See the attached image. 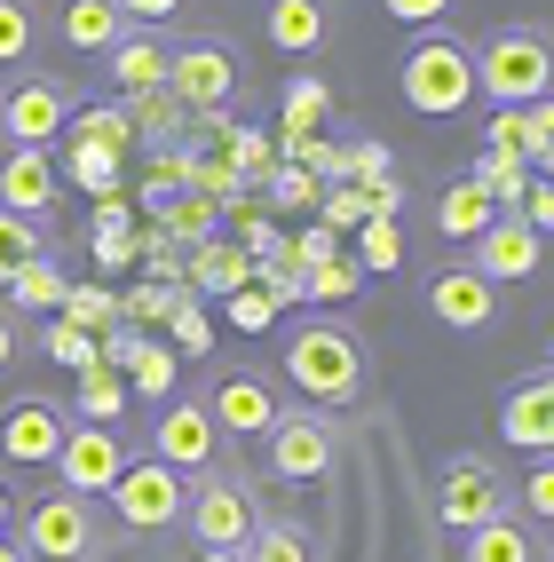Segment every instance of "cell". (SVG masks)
I'll use <instances>...</instances> for the list:
<instances>
[{
	"label": "cell",
	"instance_id": "obj_23",
	"mask_svg": "<svg viewBox=\"0 0 554 562\" xmlns=\"http://www.w3.org/2000/svg\"><path fill=\"white\" fill-rule=\"evenodd\" d=\"M491 214H499L491 191H484L475 175H460V182H443V199H436V231L467 246V238H484V231H491Z\"/></svg>",
	"mask_w": 554,
	"mask_h": 562
},
{
	"label": "cell",
	"instance_id": "obj_5",
	"mask_svg": "<svg viewBox=\"0 0 554 562\" xmlns=\"http://www.w3.org/2000/svg\"><path fill=\"white\" fill-rule=\"evenodd\" d=\"M95 539H103V522H95V499H80V492H41L16 522V547L32 562H88Z\"/></svg>",
	"mask_w": 554,
	"mask_h": 562
},
{
	"label": "cell",
	"instance_id": "obj_33",
	"mask_svg": "<svg viewBox=\"0 0 554 562\" xmlns=\"http://www.w3.org/2000/svg\"><path fill=\"white\" fill-rule=\"evenodd\" d=\"M238 562H317L309 554V539H302V522H253V539L238 547Z\"/></svg>",
	"mask_w": 554,
	"mask_h": 562
},
{
	"label": "cell",
	"instance_id": "obj_48",
	"mask_svg": "<svg viewBox=\"0 0 554 562\" xmlns=\"http://www.w3.org/2000/svg\"><path fill=\"white\" fill-rule=\"evenodd\" d=\"M270 191H278V206H317V199H325V175H309V167H285V175L270 182Z\"/></svg>",
	"mask_w": 554,
	"mask_h": 562
},
{
	"label": "cell",
	"instance_id": "obj_27",
	"mask_svg": "<svg viewBox=\"0 0 554 562\" xmlns=\"http://www.w3.org/2000/svg\"><path fill=\"white\" fill-rule=\"evenodd\" d=\"M64 412H80V420H103V428H120V412H127V381L111 372L103 357L95 364H80V389H71V404Z\"/></svg>",
	"mask_w": 554,
	"mask_h": 562
},
{
	"label": "cell",
	"instance_id": "obj_39",
	"mask_svg": "<svg viewBox=\"0 0 554 562\" xmlns=\"http://www.w3.org/2000/svg\"><path fill=\"white\" fill-rule=\"evenodd\" d=\"M48 357L80 372V364H95V357H103V341H95L88 325H71V317H48Z\"/></svg>",
	"mask_w": 554,
	"mask_h": 562
},
{
	"label": "cell",
	"instance_id": "obj_42",
	"mask_svg": "<svg viewBox=\"0 0 554 562\" xmlns=\"http://www.w3.org/2000/svg\"><path fill=\"white\" fill-rule=\"evenodd\" d=\"M546 151H554V95H531L523 103V159H531V175H539Z\"/></svg>",
	"mask_w": 554,
	"mask_h": 562
},
{
	"label": "cell",
	"instance_id": "obj_30",
	"mask_svg": "<svg viewBox=\"0 0 554 562\" xmlns=\"http://www.w3.org/2000/svg\"><path fill=\"white\" fill-rule=\"evenodd\" d=\"M32 254H56V222H32V214H9V206H0V285H9Z\"/></svg>",
	"mask_w": 554,
	"mask_h": 562
},
{
	"label": "cell",
	"instance_id": "obj_15",
	"mask_svg": "<svg viewBox=\"0 0 554 562\" xmlns=\"http://www.w3.org/2000/svg\"><path fill=\"white\" fill-rule=\"evenodd\" d=\"M467 246H475V270H484L491 285H523V278H539V261H546V238H539L515 206L491 214V231L467 238Z\"/></svg>",
	"mask_w": 554,
	"mask_h": 562
},
{
	"label": "cell",
	"instance_id": "obj_11",
	"mask_svg": "<svg viewBox=\"0 0 554 562\" xmlns=\"http://www.w3.org/2000/svg\"><path fill=\"white\" fill-rule=\"evenodd\" d=\"M151 460H167L182 475H206L222 460V428H214L206 396H167V412L151 420Z\"/></svg>",
	"mask_w": 554,
	"mask_h": 562
},
{
	"label": "cell",
	"instance_id": "obj_24",
	"mask_svg": "<svg viewBox=\"0 0 554 562\" xmlns=\"http://www.w3.org/2000/svg\"><path fill=\"white\" fill-rule=\"evenodd\" d=\"M56 32H64L80 56H103V48L127 32V16L111 9V0H64V9H56Z\"/></svg>",
	"mask_w": 554,
	"mask_h": 562
},
{
	"label": "cell",
	"instance_id": "obj_43",
	"mask_svg": "<svg viewBox=\"0 0 554 562\" xmlns=\"http://www.w3.org/2000/svg\"><path fill=\"white\" fill-rule=\"evenodd\" d=\"M270 317H278V293L230 285V325H238V333H270Z\"/></svg>",
	"mask_w": 554,
	"mask_h": 562
},
{
	"label": "cell",
	"instance_id": "obj_40",
	"mask_svg": "<svg viewBox=\"0 0 554 562\" xmlns=\"http://www.w3.org/2000/svg\"><path fill=\"white\" fill-rule=\"evenodd\" d=\"M364 285V270H357V261H309V270H302V293H317V302H341V293H357Z\"/></svg>",
	"mask_w": 554,
	"mask_h": 562
},
{
	"label": "cell",
	"instance_id": "obj_50",
	"mask_svg": "<svg viewBox=\"0 0 554 562\" xmlns=\"http://www.w3.org/2000/svg\"><path fill=\"white\" fill-rule=\"evenodd\" d=\"M515 214H523L531 231L546 238V231H554V182H546V175H531V191H523V206H515Z\"/></svg>",
	"mask_w": 554,
	"mask_h": 562
},
{
	"label": "cell",
	"instance_id": "obj_41",
	"mask_svg": "<svg viewBox=\"0 0 554 562\" xmlns=\"http://www.w3.org/2000/svg\"><path fill=\"white\" fill-rule=\"evenodd\" d=\"M159 222H167L182 246H199V238H206V222H214V206H206V199H174V191H167V199H159Z\"/></svg>",
	"mask_w": 554,
	"mask_h": 562
},
{
	"label": "cell",
	"instance_id": "obj_2",
	"mask_svg": "<svg viewBox=\"0 0 554 562\" xmlns=\"http://www.w3.org/2000/svg\"><path fill=\"white\" fill-rule=\"evenodd\" d=\"M396 88H404V103L420 111V120H460V111L475 103V48L460 41V32H420L412 48H404V64H396Z\"/></svg>",
	"mask_w": 554,
	"mask_h": 562
},
{
	"label": "cell",
	"instance_id": "obj_29",
	"mask_svg": "<svg viewBox=\"0 0 554 562\" xmlns=\"http://www.w3.org/2000/svg\"><path fill=\"white\" fill-rule=\"evenodd\" d=\"M127 120H135V143H151V151H167V143L191 127V111H182L167 88H143V95H127Z\"/></svg>",
	"mask_w": 554,
	"mask_h": 562
},
{
	"label": "cell",
	"instance_id": "obj_51",
	"mask_svg": "<svg viewBox=\"0 0 554 562\" xmlns=\"http://www.w3.org/2000/svg\"><path fill=\"white\" fill-rule=\"evenodd\" d=\"M111 9H120L127 24H167V16H182V9H191V0H111Z\"/></svg>",
	"mask_w": 554,
	"mask_h": 562
},
{
	"label": "cell",
	"instance_id": "obj_45",
	"mask_svg": "<svg viewBox=\"0 0 554 562\" xmlns=\"http://www.w3.org/2000/svg\"><path fill=\"white\" fill-rule=\"evenodd\" d=\"M317 214H325V231H357V222H364V191H357V182H341V191L317 199Z\"/></svg>",
	"mask_w": 554,
	"mask_h": 562
},
{
	"label": "cell",
	"instance_id": "obj_17",
	"mask_svg": "<svg viewBox=\"0 0 554 562\" xmlns=\"http://www.w3.org/2000/svg\"><path fill=\"white\" fill-rule=\"evenodd\" d=\"M56 199H64L56 151H24V143H9V159H0V206L32 214V222H56Z\"/></svg>",
	"mask_w": 554,
	"mask_h": 562
},
{
	"label": "cell",
	"instance_id": "obj_9",
	"mask_svg": "<svg viewBox=\"0 0 554 562\" xmlns=\"http://www.w3.org/2000/svg\"><path fill=\"white\" fill-rule=\"evenodd\" d=\"M182 522H191L199 547H246L253 522H262V507H253V492L238 475H199L191 499H182Z\"/></svg>",
	"mask_w": 554,
	"mask_h": 562
},
{
	"label": "cell",
	"instance_id": "obj_37",
	"mask_svg": "<svg viewBox=\"0 0 554 562\" xmlns=\"http://www.w3.org/2000/svg\"><path fill=\"white\" fill-rule=\"evenodd\" d=\"M41 41V9L32 0H0V64H24Z\"/></svg>",
	"mask_w": 554,
	"mask_h": 562
},
{
	"label": "cell",
	"instance_id": "obj_21",
	"mask_svg": "<svg viewBox=\"0 0 554 562\" xmlns=\"http://www.w3.org/2000/svg\"><path fill=\"white\" fill-rule=\"evenodd\" d=\"M460 562H539V531L523 515H491V522H475V531L460 539Z\"/></svg>",
	"mask_w": 554,
	"mask_h": 562
},
{
	"label": "cell",
	"instance_id": "obj_32",
	"mask_svg": "<svg viewBox=\"0 0 554 562\" xmlns=\"http://www.w3.org/2000/svg\"><path fill=\"white\" fill-rule=\"evenodd\" d=\"M182 285H206V293L253 285V261H246V254H230V246H214V238H199V254H191V270H182Z\"/></svg>",
	"mask_w": 554,
	"mask_h": 562
},
{
	"label": "cell",
	"instance_id": "obj_7",
	"mask_svg": "<svg viewBox=\"0 0 554 562\" xmlns=\"http://www.w3.org/2000/svg\"><path fill=\"white\" fill-rule=\"evenodd\" d=\"M71 95H80V88L56 80V71H24V80L0 95V135L24 143V151H56L64 127H71V111H80Z\"/></svg>",
	"mask_w": 554,
	"mask_h": 562
},
{
	"label": "cell",
	"instance_id": "obj_28",
	"mask_svg": "<svg viewBox=\"0 0 554 562\" xmlns=\"http://www.w3.org/2000/svg\"><path fill=\"white\" fill-rule=\"evenodd\" d=\"M64 293H71V285H64V270H56V254H32L24 270L9 278V310H32V317H56V310H64Z\"/></svg>",
	"mask_w": 554,
	"mask_h": 562
},
{
	"label": "cell",
	"instance_id": "obj_53",
	"mask_svg": "<svg viewBox=\"0 0 554 562\" xmlns=\"http://www.w3.org/2000/svg\"><path fill=\"white\" fill-rule=\"evenodd\" d=\"M191 562H238V547H199Z\"/></svg>",
	"mask_w": 554,
	"mask_h": 562
},
{
	"label": "cell",
	"instance_id": "obj_19",
	"mask_svg": "<svg viewBox=\"0 0 554 562\" xmlns=\"http://www.w3.org/2000/svg\"><path fill=\"white\" fill-rule=\"evenodd\" d=\"M64 182H80L88 199H120V182H127V151H111V143H80V135H64V151H56Z\"/></svg>",
	"mask_w": 554,
	"mask_h": 562
},
{
	"label": "cell",
	"instance_id": "obj_55",
	"mask_svg": "<svg viewBox=\"0 0 554 562\" xmlns=\"http://www.w3.org/2000/svg\"><path fill=\"white\" fill-rule=\"evenodd\" d=\"M539 562H554V522H546V539H539Z\"/></svg>",
	"mask_w": 554,
	"mask_h": 562
},
{
	"label": "cell",
	"instance_id": "obj_18",
	"mask_svg": "<svg viewBox=\"0 0 554 562\" xmlns=\"http://www.w3.org/2000/svg\"><path fill=\"white\" fill-rule=\"evenodd\" d=\"M206 412H214V428L222 436H246V443H262V428L278 420V389L262 381V372H222L214 381V396H206Z\"/></svg>",
	"mask_w": 554,
	"mask_h": 562
},
{
	"label": "cell",
	"instance_id": "obj_52",
	"mask_svg": "<svg viewBox=\"0 0 554 562\" xmlns=\"http://www.w3.org/2000/svg\"><path fill=\"white\" fill-rule=\"evenodd\" d=\"M16 349H24V341H16V310H0V372L16 364Z\"/></svg>",
	"mask_w": 554,
	"mask_h": 562
},
{
	"label": "cell",
	"instance_id": "obj_56",
	"mask_svg": "<svg viewBox=\"0 0 554 562\" xmlns=\"http://www.w3.org/2000/svg\"><path fill=\"white\" fill-rule=\"evenodd\" d=\"M9 515H16V507H9V492H0V531H9Z\"/></svg>",
	"mask_w": 554,
	"mask_h": 562
},
{
	"label": "cell",
	"instance_id": "obj_16",
	"mask_svg": "<svg viewBox=\"0 0 554 562\" xmlns=\"http://www.w3.org/2000/svg\"><path fill=\"white\" fill-rule=\"evenodd\" d=\"M499 443H507V452H531V460L554 452V364L507 389V404H499Z\"/></svg>",
	"mask_w": 554,
	"mask_h": 562
},
{
	"label": "cell",
	"instance_id": "obj_46",
	"mask_svg": "<svg viewBox=\"0 0 554 562\" xmlns=\"http://www.w3.org/2000/svg\"><path fill=\"white\" fill-rule=\"evenodd\" d=\"M484 143H491V151H523V103H491Z\"/></svg>",
	"mask_w": 554,
	"mask_h": 562
},
{
	"label": "cell",
	"instance_id": "obj_34",
	"mask_svg": "<svg viewBox=\"0 0 554 562\" xmlns=\"http://www.w3.org/2000/svg\"><path fill=\"white\" fill-rule=\"evenodd\" d=\"M325 111H332V88L317 80V71H302V80L285 88V135H317Z\"/></svg>",
	"mask_w": 554,
	"mask_h": 562
},
{
	"label": "cell",
	"instance_id": "obj_35",
	"mask_svg": "<svg viewBox=\"0 0 554 562\" xmlns=\"http://www.w3.org/2000/svg\"><path fill=\"white\" fill-rule=\"evenodd\" d=\"M64 135H80V143H111V151H135V120H127V103L71 111V127H64Z\"/></svg>",
	"mask_w": 554,
	"mask_h": 562
},
{
	"label": "cell",
	"instance_id": "obj_22",
	"mask_svg": "<svg viewBox=\"0 0 554 562\" xmlns=\"http://www.w3.org/2000/svg\"><path fill=\"white\" fill-rule=\"evenodd\" d=\"M111 56V80H120V95H143V88H167V48L151 41V32H120V41L103 48Z\"/></svg>",
	"mask_w": 554,
	"mask_h": 562
},
{
	"label": "cell",
	"instance_id": "obj_38",
	"mask_svg": "<svg viewBox=\"0 0 554 562\" xmlns=\"http://www.w3.org/2000/svg\"><path fill=\"white\" fill-rule=\"evenodd\" d=\"M396 261H404V238H396V222L364 214V222H357V270H396Z\"/></svg>",
	"mask_w": 554,
	"mask_h": 562
},
{
	"label": "cell",
	"instance_id": "obj_14",
	"mask_svg": "<svg viewBox=\"0 0 554 562\" xmlns=\"http://www.w3.org/2000/svg\"><path fill=\"white\" fill-rule=\"evenodd\" d=\"M71 428V412L48 404V396H16L9 412H0V460L9 468H48L56 460V443Z\"/></svg>",
	"mask_w": 554,
	"mask_h": 562
},
{
	"label": "cell",
	"instance_id": "obj_57",
	"mask_svg": "<svg viewBox=\"0 0 554 562\" xmlns=\"http://www.w3.org/2000/svg\"><path fill=\"white\" fill-rule=\"evenodd\" d=\"M539 175H546V182H554V151H546V159H539Z\"/></svg>",
	"mask_w": 554,
	"mask_h": 562
},
{
	"label": "cell",
	"instance_id": "obj_10",
	"mask_svg": "<svg viewBox=\"0 0 554 562\" xmlns=\"http://www.w3.org/2000/svg\"><path fill=\"white\" fill-rule=\"evenodd\" d=\"M48 468L64 475V492H80V499H103L111 483H120V468H127V443H120V428H103V420H71Z\"/></svg>",
	"mask_w": 554,
	"mask_h": 562
},
{
	"label": "cell",
	"instance_id": "obj_36",
	"mask_svg": "<svg viewBox=\"0 0 554 562\" xmlns=\"http://www.w3.org/2000/svg\"><path fill=\"white\" fill-rule=\"evenodd\" d=\"M515 515L539 522V531L554 522V452H539V460H531V475L515 483Z\"/></svg>",
	"mask_w": 554,
	"mask_h": 562
},
{
	"label": "cell",
	"instance_id": "obj_54",
	"mask_svg": "<svg viewBox=\"0 0 554 562\" xmlns=\"http://www.w3.org/2000/svg\"><path fill=\"white\" fill-rule=\"evenodd\" d=\"M0 562H32V554H24V547H9V539H0Z\"/></svg>",
	"mask_w": 554,
	"mask_h": 562
},
{
	"label": "cell",
	"instance_id": "obj_8",
	"mask_svg": "<svg viewBox=\"0 0 554 562\" xmlns=\"http://www.w3.org/2000/svg\"><path fill=\"white\" fill-rule=\"evenodd\" d=\"M491 515H507V483H499V468L484 460V452H460V460H443V475H436V522L443 531H475V522H491Z\"/></svg>",
	"mask_w": 554,
	"mask_h": 562
},
{
	"label": "cell",
	"instance_id": "obj_12",
	"mask_svg": "<svg viewBox=\"0 0 554 562\" xmlns=\"http://www.w3.org/2000/svg\"><path fill=\"white\" fill-rule=\"evenodd\" d=\"M167 95L191 111H222L238 95V56L230 48H214V41H191V48H167Z\"/></svg>",
	"mask_w": 554,
	"mask_h": 562
},
{
	"label": "cell",
	"instance_id": "obj_44",
	"mask_svg": "<svg viewBox=\"0 0 554 562\" xmlns=\"http://www.w3.org/2000/svg\"><path fill=\"white\" fill-rule=\"evenodd\" d=\"M460 0H381V16L388 24H412V32H428V24H443Z\"/></svg>",
	"mask_w": 554,
	"mask_h": 562
},
{
	"label": "cell",
	"instance_id": "obj_26",
	"mask_svg": "<svg viewBox=\"0 0 554 562\" xmlns=\"http://www.w3.org/2000/svg\"><path fill=\"white\" fill-rule=\"evenodd\" d=\"M135 214L120 206V199H95V238H88V254H95V270L103 278H120L127 270V261H135Z\"/></svg>",
	"mask_w": 554,
	"mask_h": 562
},
{
	"label": "cell",
	"instance_id": "obj_31",
	"mask_svg": "<svg viewBox=\"0 0 554 562\" xmlns=\"http://www.w3.org/2000/svg\"><path fill=\"white\" fill-rule=\"evenodd\" d=\"M475 182H484L491 206L507 214V206H523V191H531V159H523V151H491V143H484V159H475Z\"/></svg>",
	"mask_w": 554,
	"mask_h": 562
},
{
	"label": "cell",
	"instance_id": "obj_13",
	"mask_svg": "<svg viewBox=\"0 0 554 562\" xmlns=\"http://www.w3.org/2000/svg\"><path fill=\"white\" fill-rule=\"evenodd\" d=\"M428 317L443 333H484V325H499V285L475 261H452V270L428 278Z\"/></svg>",
	"mask_w": 554,
	"mask_h": 562
},
{
	"label": "cell",
	"instance_id": "obj_4",
	"mask_svg": "<svg viewBox=\"0 0 554 562\" xmlns=\"http://www.w3.org/2000/svg\"><path fill=\"white\" fill-rule=\"evenodd\" d=\"M262 468L278 483H325L341 468V428H332V412H278L262 428Z\"/></svg>",
	"mask_w": 554,
	"mask_h": 562
},
{
	"label": "cell",
	"instance_id": "obj_49",
	"mask_svg": "<svg viewBox=\"0 0 554 562\" xmlns=\"http://www.w3.org/2000/svg\"><path fill=\"white\" fill-rule=\"evenodd\" d=\"M167 317H174V341H182V357H206V317H199V302H191V293H182V302H174Z\"/></svg>",
	"mask_w": 554,
	"mask_h": 562
},
{
	"label": "cell",
	"instance_id": "obj_3",
	"mask_svg": "<svg viewBox=\"0 0 554 562\" xmlns=\"http://www.w3.org/2000/svg\"><path fill=\"white\" fill-rule=\"evenodd\" d=\"M475 95L491 103H531L554 95V32L546 24H507L475 48Z\"/></svg>",
	"mask_w": 554,
	"mask_h": 562
},
{
	"label": "cell",
	"instance_id": "obj_1",
	"mask_svg": "<svg viewBox=\"0 0 554 562\" xmlns=\"http://www.w3.org/2000/svg\"><path fill=\"white\" fill-rule=\"evenodd\" d=\"M285 381L302 389L309 404L341 412V404H357V396H364L373 364H364V341H357L349 325H302V333L285 341Z\"/></svg>",
	"mask_w": 554,
	"mask_h": 562
},
{
	"label": "cell",
	"instance_id": "obj_6",
	"mask_svg": "<svg viewBox=\"0 0 554 562\" xmlns=\"http://www.w3.org/2000/svg\"><path fill=\"white\" fill-rule=\"evenodd\" d=\"M103 499H111V522H120V531H174L182 499H191V475L167 468V460H127Z\"/></svg>",
	"mask_w": 554,
	"mask_h": 562
},
{
	"label": "cell",
	"instance_id": "obj_25",
	"mask_svg": "<svg viewBox=\"0 0 554 562\" xmlns=\"http://www.w3.org/2000/svg\"><path fill=\"white\" fill-rule=\"evenodd\" d=\"M103 364H127V381L143 396H174V357L159 341H135V333H120V341H103Z\"/></svg>",
	"mask_w": 554,
	"mask_h": 562
},
{
	"label": "cell",
	"instance_id": "obj_47",
	"mask_svg": "<svg viewBox=\"0 0 554 562\" xmlns=\"http://www.w3.org/2000/svg\"><path fill=\"white\" fill-rule=\"evenodd\" d=\"M56 317H71V325H111V317H120V293H64Z\"/></svg>",
	"mask_w": 554,
	"mask_h": 562
},
{
	"label": "cell",
	"instance_id": "obj_20",
	"mask_svg": "<svg viewBox=\"0 0 554 562\" xmlns=\"http://www.w3.org/2000/svg\"><path fill=\"white\" fill-rule=\"evenodd\" d=\"M270 41L285 48V56H317L325 41H332V0H270Z\"/></svg>",
	"mask_w": 554,
	"mask_h": 562
}]
</instances>
